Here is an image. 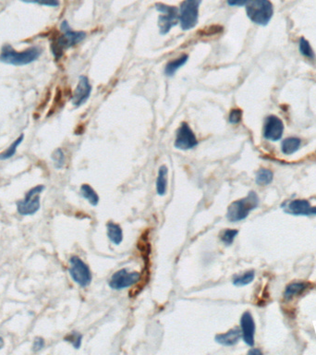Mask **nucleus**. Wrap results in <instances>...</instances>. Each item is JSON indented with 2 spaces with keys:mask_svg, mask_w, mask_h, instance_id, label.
Here are the masks:
<instances>
[{
  "mask_svg": "<svg viewBox=\"0 0 316 355\" xmlns=\"http://www.w3.org/2000/svg\"><path fill=\"white\" fill-rule=\"evenodd\" d=\"M241 117H242V111L240 109H232L229 113V122L231 124H238L241 122Z\"/></svg>",
  "mask_w": 316,
  "mask_h": 355,
  "instance_id": "30",
  "label": "nucleus"
},
{
  "mask_svg": "<svg viewBox=\"0 0 316 355\" xmlns=\"http://www.w3.org/2000/svg\"><path fill=\"white\" fill-rule=\"evenodd\" d=\"M273 178H274V174L272 171H269L268 169H261L256 173L255 181L260 186H265L272 182Z\"/></svg>",
  "mask_w": 316,
  "mask_h": 355,
  "instance_id": "24",
  "label": "nucleus"
},
{
  "mask_svg": "<svg viewBox=\"0 0 316 355\" xmlns=\"http://www.w3.org/2000/svg\"><path fill=\"white\" fill-rule=\"evenodd\" d=\"M52 160L54 161V165L56 167V169H62L64 165H65V161H66V158H65V155H64V152L62 151L61 148H58L56 149L55 151L53 152L52 154Z\"/></svg>",
  "mask_w": 316,
  "mask_h": 355,
  "instance_id": "27",
  "label": "nucleus"
},
{
  "mask_svg": "<svg viewBox=\"0 0 316 355\" xmlns=\"http://www.w3.org/2000/svg\"><path fill=\"white\" fill-rule=\"evenodd\" d=\"M44 347V341L43 338H40V337H37L35 338V340L34 341V345H33V350L34 351H40L41 350H43Z\"/></svg>",
  "mask_w": 316,
  "mask_h": 355,
  "instance_id": "31",
  "label": "nucleus"
},
{
  "mask_svg": "<svg viewBox=\"0 0 316 355\" xmlns=\"http://www.w3.org/2000/svg\"><path fill=\"white\" fill-rule=\"evenodd\" d=\"M25 139V134H20V136L18 137L11 145H10L5 151L2 152L0 154V160H7L10 159L12 156H14L17 152L18 147L20 146V144L22 143Z\"/></svg>",
  "mask_w": 316,
  "mask_h": 355,
  "instance_id": "22",
  "label": "nucleus"
},
{
  "mask_svg": "<svg viewBox=\"0 0 316 355\" xmlns=\"http://www.w3.org/2000/svg\"><path fill=\"white\" fill-rule=\"evenodd\" d=\"M156 9L163 15L158 18V26L160 34L165 35L168 34L172 27L178 25L180 20V14L178 8L172 6L165 5L163 3H156Z\"/></svg>",
  "mask_w": 316,
  "mask_h": 355,
  "instance_id": "8",
  "label": "nucleus"
},
{
  "mask_svg": "<svg viewBox=\"0 0 316 355\" xmlns=\"http://www.w3.org/2000/svg\"><path fill=\"white\" fill-rule=\"evenodd\" d=\"M25 3H32V4H38L41 6H47V7H59V0H20Z\"/></svg>",
  "mask_w": 316,
  "mask_h": 355,
  "instance_id": "29",
  "label": "nucleus"
},
{
  "mask_svg": "<svg viewBox=\"0 0 316 355\" xmlns=\"http://www.w3.org/2000/svg\"><path fill=\"white\" fill-rule=\"evenodd\" d=\"M107 237L112 244L119 245L123 241V231L117 224L109 222L107 225Z\"/></svg>",
  "mask_w": 316,
  "mask_h": 355,
  "instance_id": "18",
  "label": "nucleus"
},
{
  "mask_svg": "<svg viewBox=\"0 0 316 355\" xmlns=\"http://www.w3.org/2000/svg\"><path fill=\"white\" fill-rule=\"evenodd\" d=\"M60 29L63 32V35H60L53 40L51 44V51L54 57L59 59L63 56L65 50L72 48L74 45L81 43L86 36L84 32H75L69 27L68 21L64 20L61 23Z\"/></svg>",
  "mask_w": 316,
  "mask_h": 355,
  "instance_id": "2",
  "label": "nucleus"
},
{
  "mask_svg": "<svg viewBox=\"0 0 316 355\" xmlns=\"http://www.w3.org/2000/svg\"><path fill=\"white\" fill-rule=\"evenodd\" d=\"M283 208L287 214L293 216H316V206H311L307 200H293Z\"/></svg>",
  "mask_w": 316,
  "mask_h": 355,
  "instance_id": "12",
  "label": "nucleus"
},
{
  "mask_svg": "<svg viewBox=\"0 0 316 355\" xmlns=\"http://www.w3.org/2000/svg\"><path fill=\"white\" fill-rule=\"evenodd\" d=\"M69 265L70 267L68 268V272L74 282L83 288L89 286L92 282V273L87 265L78 256L70 258Z\"/></svg>",
  "mask_w": 316,
  "mask_h": 355,
  "instance_id": "7",
  "label": "nucleus"
},
{
  "mask_svg": "<svg viewBox=\"0 0 316 355\" xmlns=\"http://www.w3.org/2000/svg\"><path fill=\"white\" fill-rule=\"evenodd\" d=\"M91 92H92V86L89 83L87 77L81 76L79 79L78 85L74 91L72 99H71L73 106L76 107H81L87 101L88 98H90Z\"/></svg>",
  "mask_w": 316,
  "mask_h": 355,
  "instance_id": "13",
  "label": "nucleus"
},
{
  "mask_svg": "<svg viewBox=\"0 0 316 355\" xmlns=\"http://www.w3.org/2000/svg\"><path fill=\"white\" fill-rule=\"evenodd\" d=\"M254 277H255V272L253 270H250L242 275L235 276L233 277V284L237 287H244L253 282Z\"/></svg>",
  "mask_w": 316,
  "mask_h": 355,
  "instance_id": "23",
  "label": "nucleus"
},
{
  "mask_svg": "<svg viewBox=\"0 0 316 355\" xmlns=\"http://www.w3.org/2000/svg\"><path fill=\"white\" fill-rule=\"evenodd\" d=\"M188 55H182L180 58L176 59L175 60H171L168 63L165 65V74L166 76H173L176 72L181 68L187 61H188Z\"/></svg>",
  "mask_w": 316,
  "mask_h": 355,
  "instance_id": "20",
  "label": "nucleus"
},
{
  "mask_svg": "<svg viewBox=\"0 0 316 355\" xmlns=\"http://www.w3.org/2000/svg\"><path fill=\"white\" fill-rule=\"evenodd\" d=\"M141 280V274L138 272H129L127 269H120L115 273L109 281V286L113 290L120 291L126 288L132 287Z\"/></svg>",
  "mask_w": 316,
  "mask_h": 355,
  "instance_id": "9",
  "label": "nucleus"
},
{
  "mask_svg": "<svg viewBox=\"0 0 316 355\" xmlns=\"http://www.w3.org/2000/svg\"><path fill=\"white\" fill-rule=\"evenodd\" d=\"M198 141L188 123L182 122L177 131L175 147L180 150H189L197 146Z\"/></svg>",
  "mask_w": 316,
  "mask_h": 355,
  "instance_id": "10",
  "label": "nucleus"
},
{
  "mask_svg": "<svg viewBox=\"0 0 316 355\" xmlns=\"http://www.w3.org/2000/svg\"><path fill=\"white\" fill-rule=\"evenodd\" d=\"M249 354L251 355H262L263 353H262V351L260 350H258V349H254V348H253L252 350H249L248 352Z\"/></svg>",
  "mask_w": 316,
  "mask_h": 355,
  "instance_id": "33",
  "label": "nucleus"
},
{
  "mask_svg": "<svg viewBox=\"0 0 316 355\" xmlns=\"http://www.w3.org/2000/svg\"><path fill=\"white\" fill-rule=\"evenodd\" d=\"M240 330L242 334L244 342L250 346H254V335H255V323L253 316L250 312H245L240 318Z\"/></svg>",
  "mask_w": 316,
  "mask_h": 355,
  "instance_id": "14",
  "label": "nucleus"
},
{
  "mask_svg": "<svg viewBox=\"0 0 316 355\" xmlns=\"http://www.w3.org/2000/svg\"><path fill=\"white\" fill-rule=\"evenodd\" d=\"M250 0H227L228 4L231 7H242L248 3Z\"/></svg>",
  "mask_w": 316,
  "mask_h": 355,
  "instance_id": "32",
  "label": "nucleus"
},
{
  "mask_svg": "<svg viewBox=\"0 0 316 355\" xmlns=\"http://www.w3.org/2000/svg\"><path fill=\"white\" fill-rule=\"evenodd\" d=\"M284 123L277 116L271 115L266 117L263 125V137L269 141H277L282 138Z\"/></svg>",
  "mask_w": 316,
  "mask_h": 355,
  "instance_id": "11",
  "label": "nucleus"
},
{
  "mask_svg": "<svg viewBox=\"0 0 316 355\" xmlns=\"http://www.w3.org/2000/svg\"><path fill=\"white\" fill-rule=\"evenodd\" d=\"M4 345H5V342H4V340H3V338H1L0 337V350L4 347Z\"/></svg>",
  "mask_w": 316,
  "mask_h": 355,
  "instance_id": "34",
  "label": "nucleus"
},
{
  "mask_svg": "<svg viewBox=\"0 0 316 355\" xmlns=\"http://www.w3.org/2000/svg\"><path fill=\"white\" fill-rule=\"evenodd\" d=\"M259 205V197L255 192H250L246 197L229 204L227 219L230 222H239L247 219L249 214Z\"/></svg>",
  "mask_w": 316,
  "mask_h": 355,
  "instance_id": "3",
  "label": "nucleus"
},
{
  "mask_svg": "<svg viewBox=\"0 0 316 355\" xmlns=\"http://www.w3.org/2000/svg\"><path fill=\"white\" fill-rule=\"evenodd\" d=\"M299 48H300V52L303 55L304 57H306L309 59H315V54L313 52V50L311 49V44L307 41L304 37H302L299 42Z\"/></svg>",
  "mask_w": 316,
  "mask_h": 355,
  "instance_id": "25",
  "label": "nucleus"
},
{
  "mask_svg": "<svg viewBox=\"0 0 316 355\" xmlns=\"http://www.w3.org/2000/svg\"><path fill=\"white\" fill-rule=\"evenodd\" d=\"M246 13L254 23L265 26L272 19L274 8L269 0H250L246 4Z\"/></svg>",
  "mask_w": 316,
  "mask_h": 355,
  "instance_id": "4",
  "label": "nucleus"
},
{
  "mask_svg": "<svg viewBox=\"0 0 316 355\" xmlns=\"http://www.w3.org/2000/svg\"><path fill=\"white\" fill-rule=\"evenodd\" d=\"M301 145H302L301 139H299L297 137H289L282 141L281 150H282L283 154L289 156V155H292L295 152L298 151Z\"/></svg>",
  "mask_w": 316,
  "mask_h": 355,
  "instance_id": "19",
  "label": "nucleus"
},
{
  "mask_svg": "<svg viewBox=\"0 0 316 355\" xmlns=\"http://www.w3.org/2000/svg\"><path fill=\"white\" fill-rule=\"evenodd\" d=\"M241 338H242L241 330L238 327H234L232 329L228 331L227 333L217 334L214 337V340L220 345L231 347V346L236 345Z\"/></svg>",
  "mask_w": 316,
  "mask_h": 355,
  "instance_id": "15",
  "label": "nucleus"
},
{
  "mask_svg": "<svg viewBox=\"0 0 316 355\" xmlns=\"http://www.w3.org/2000/svg\"><path fill=\"white\" fill-rule=\"evenodd\" d=\"M167 168L165 165H161L156 179V192L157 195H165L167 189Z\"/></svg>",
  "mask_w": 316,
  "mask_h": 355,
  "instance_id": "16",
  "label": "nucleus"
},
{
  "mask_svg": "<svg viewBox=\"0 0 316 355\" xmlns=\"http://www.w3.org/2000/svg\"><path fill=\"white\" fill-rule=\"evenodd\" d=\"M238 234V229H226V230L223 231V233L221 234L220 240H221V242H222L225 245L229 246V245H231V244H233L234 240L237 237Z\"/></svg>",
  "mask_w": 316,
  "mask_h": 355,
  "instance_id": "26",
  "label": "nucleus"
},
{
  "mask_svg": "<svg viewBox=\"0 0 316 355\" xmlns=\"http://www.w3.org/2000/svg\"><path fill=\"white\" fill-rule=\"evenodd\" d=\"M44 190V185H37L25 195V199L17 202V209L21 216H33L40 208V195Z\"/></svg>",
  "mask_w": 316,
  "mask_h": 355,
  "instance_id": "6",
  "label": "nucleus"
},
{
  "mask_svg": "<svg viewBox=\"0 0 316 355\" xmlns=\"http://www.w3.org/2000/svg\"><path fill=\"white\" fill-rule=\"evenodd\" d=\"M81 195L84 199L87 200L92 206H96L99 203V196L96 192L90 185L83 184L81 187Z\"/></svg>",
  "mask_w": 316,
  "mask_h": 355,
  "instance_id": "21",
  "label": "nucleus"
},
{
  "mask_svg": "<svg viewBox=\"0 0 316 355\" xmlns=\"http://www.w3.org/2000/svg\"><path fill=\"white\" fill-rule=\"evenodd\" d=\"M309 288V283L306 282H293L287 285L285 292H284V298L286 300H290L292 298L300 295L301 293L304 292Z\"/></svg>",
  "mask_w": 316,
  "mask_h": 355,
  "instance_id": "17",
  "label": "nucleus"
},
{
  "mask_svg": "<svg viewBox=\"0 0 316 355\" xmlns=\"http://www.w3.org/2000/svg\"><path fill=\"white\" fill-rule=\"evenodd\" d=\"M42 50L39 46H32L21 52L16 51L10 44L3 45L0 53V61L12 66H25L39 59Z\"/></svg>",
  "mask_w": 316,
  "mask_h": 355,
  "instance_id": "1",
  "label": "nucleus"
},
{
  "mask_svg": "<svg viewBox=\"0 0 316 355\" xmlns=\"http://www.w3.org/2000/svg\"><path fill=\"white\" fill-rule=\"evenodd\" d=\"M65 341H68L72 344L75 349H80L82 346V341H83V335L80 334L79 332L73 331L69 333L67 337H65Z\"/></svg>",
  "mask_w": 316,
  "mask_h": 355,
  "instance_id": "28",
  "label": "nucleus"
},
{
  "mask_svg": "<svg viewBox=\"0 0 316 355\" xmlns=\"http://www.w3.org/2000/svg\"><path fill=\"white\" fill-rule=\"evenodd\" d=\"M202 0H184L180 8V21L183 31L195 28L198 22L199 7Z\"/></svg>",
  "mask_w": 316,
  "mask_h": 355,
  "instance_id": "5",
  "label": "nucleus"
}]
</instances>
